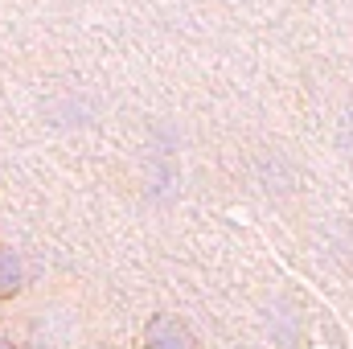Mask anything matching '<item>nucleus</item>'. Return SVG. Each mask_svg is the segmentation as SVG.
Returning <instances> with one entry per match:
<instances>
[{"mask_svg":"<svg viewBox=\"0 0 353 349\" xmlns=\"http://www.w3.org/2000/svg\"><path fill=\"white\" fill-rule=\"evenodd\" d=\"M140 349H197V337H193V329H189L181 317L161 312V317H152V321L144 325Z\"/></svg>","mask_w":353,"mask_h":349,"instance_id":"1","label":"nucleus"},{"mask_svg":"<svg viewBox=\"0 0 353 349\" xmlns=\"http://www.w3.org/2000/svg\"><path fill=\"white\" fill-rule=\"evenodd\" d=\"M25 288V263L12 247H0V300L17 296Z\"/></svg>","mask_w":353,"mask_h":349,"instance_id":"2","label":"nucleus"},{"mask_svg":"<svg viewBox=\"0 0 353 349\" xmlns=\"http://www.w3.org/2000/svg\"><path fill=\"white\" fill-rule=\"evenodd\" d=\"M0 349H17V346H12V341H4V337H0Z\"/></svg>","mask_w":353,"mask_h":349,"instance_id":"3","label":"nucleus"},{"mask_svg":"<svg viewBox=\"0 0 353 349\" xmlns=\"http://www.w3.org/2000/svg\"><path fill=\"white\" fill-rule=\"evenodd\" d=\"M94 349H99V346H94Z\"/></svg>","mask_w":353,"mask_h":349,"instance_id":"4","label":"nucleus"}]
</instances>
